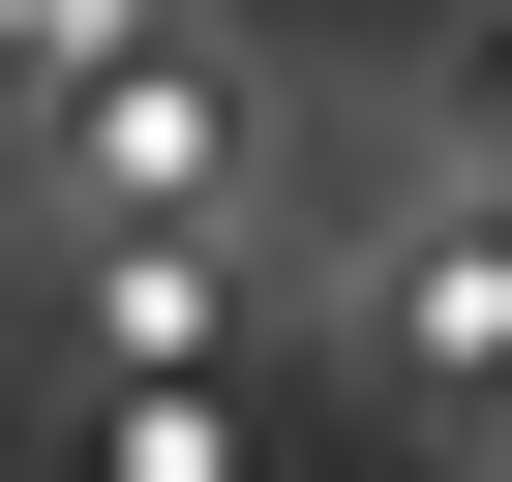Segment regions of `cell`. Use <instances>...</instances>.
Returning a JSON list of instances; mask_svg holds the SVG:
<instances>
[{"instance_id": "7a4b0ae2", "label": "cell", "mask_w": 512, "mask_h": 482, "mask_svg": "<svg viewBox=\"0 0 512 482\" xmlns=\"http://www.w3.org/2000/svg\"><path fill=\"white\" fill-rule=\"evenodd\" d=\"M91 482H241V422H211V362H121V422H91Z\"/></svg>"}, {"instance_id": "3957f363", "label": "cell", "mask_w": 512, "mask_h": 482, "mask_svg": "<svg viewBox=\"0 0 512 482\" xmlns=\"http://www.w3.org/2000/svg\"><path fill=\"white\" fill-rule=\"evenodd\" d=\"M482 151H512V31H482Z\"/></svg>"}, {"instance_id": "6da1fadb", "label": "cell", "mask_w": 512, "mask_h": 482, "mask_svg": "<svg viewBox=\"0 0 512 482\" xmlns=\"http://www.w3.org/2000/svg\"><path fill=\"white\" fill-rule=\"evenodd\" d=\"M211 151H241L211 61H121V91H91V211H211Z\"/></svg>"}]
</instances>
